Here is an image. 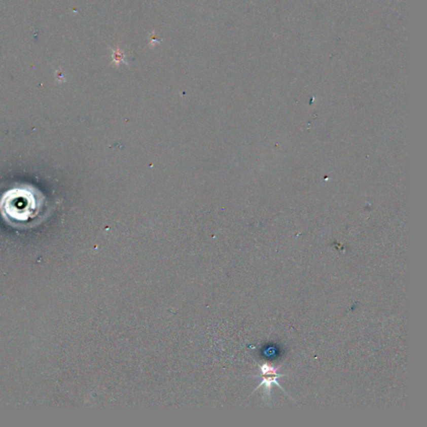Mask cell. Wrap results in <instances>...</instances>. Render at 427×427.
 Here are the masks:
<instances>
[{
    "label": "cell",
    "instance_id": "6da1fadb",
    "mask_svg": "<svg viewBox=\"0 0 427 427\" xmlns=\"http://www.w3.org/2000/svg\"><path fill=\"white\" fill-rule=\"evenodd\" d=\"M3 201L2 211L13 221H28L38 211L34 195L28 190H10L3 198Z\"/></svg>",
    "mask_w": 427,
    "mask_h": 427
},
{
    "label": "cell",
    "instance_id": "7a4b0ae2",
    "mask_svg": "<svg viewBox=\"0 0 427 427\" xmlns=\"http://www.w3.org/2000/svg\"><path fill=\"white\" fill-rule=\"evenodd\" d=\"M261 371H262V375L264 376V380L261 385L265 384V387H266V389H268V392H270L272 384H275L279 388H281V386L279 385V383L277 382L276 379L282 376L276 373V369L274 368L272 366H270L269 364H265L261 366Z\"/></svg>",
    "mask_w": 427,
    "mask_h": 427
},
{
    "label": "cell",
    "instance_id": "3957f363",
    "mask_svg": "<svg viewBox=\"0 0 427 427\" xmlns=\"http://www.w3.org/2000/svg\"><path fill=\"white\" fill-rule=\"evenodd\" d=\"M111 58L112 62L115 63V66L120 67L121 63L127 64L126 58H125V52L123 51L119 46L115 48H111Z\"/></svg>",
    "mask_w": 427,
    "mask_h": 427
},
{
    "label": "cell",
    "instance_id": "277c9868",
    "mask_svg": "<svg viewBox=\"0 0 427 427\" xmlns=\"http://www.w3.org/2000/svg\"><path fill=\"white\" fill-rule=\"evenodd\" d=\"M160 43V40L158 38V35L155 33V31H153L152 33L150 34V45L151 48L155 47V45H159Z\"/></svg>",
    "mask_w": 427,
    "mask_h": 427
}]
</instances>
